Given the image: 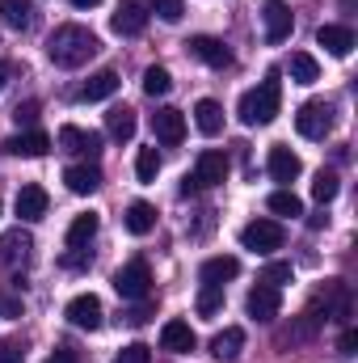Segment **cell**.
Returning a JSON list of instances; mask_svg holds the SVG:
<instances>
[{"instance_id":"obj_39","label":"cell","mask_w":358,"mask_h":363,"mask_svg":"<svg viewBox=\"0 0 358 363\" xmlns=\"http://www.w3.org/2000/svg\"><path fill=\"white\" fill-rule=\"evenodd\" d=\"M38 110H42L38 101H21V106H17V114H13V118H17V127H34V123H38Z\"/></svg>"},{"instance_id":"obj_10","label":"cell","mask_w":358,"mask_h":363,"mask_svg":"<svg viewBox=\"0 0 358 363\" xmlns=\"http://www.w3.org/2000/svg\"><path fill=\"white\" fill-rule=\"evenodd\" d=\"M245 308H249V317H253V321H274V317L282 313V291H278V287H270V283H258V287L249 291Z\"/></svg>"},{"instance_id":"obj_47","label":"cell","mask_w":358,"mask_h":363,"mask_svg":"<svg viewBox=\"0 0 358 363\" xmlns=\"http://www.w3.org/2000/svg\"><path fill=\"white\" fill-rule=\"evenodd\" d=\"M194 190H198V182H194V174H185L181 178V194H194Z\"/></svg>"},{"instance_id":"obj_29","label":"cell","mask_w":358,"mask_h":363,"mask_svg":"<svg viewBox=\"0 0 358 363\" xmlns=\"http://www.w3.org/2000/svg\"><path fill=\"white\" fill-rule=\"evenodd\" d=\"M291 81H295V85H316V81H321V64H316L308 51H295V55H291Z\"/></svg>"},{"instance_id":"obj_23","label":"cell","mask_w":358,"mask_h":363,"mask_svg":"<svg viewBox=\"0 0 358 363\" xmlns=\"http://www.w3.org/2000/svg\"><path fill=\"white\" fill-rule=\"evenodd\" d=\"M241 274V262L232 258V254H219V258H207L202 267H198V279L202 283H215V287H224L228 279H236Z\"/></svg>"},{"instance_id":"obj_25","label":"cell","mask_w":358,"mask_h":363,"mask_svg":"<svg viewBox=\"0 0 358 363\" xmlns=\"http://www.w3.org/2000/svg\"><path fill=\"white\" fill-rule=\"evenodd\" d=\"M0 26L4 30H30L34 26V0H0Z\"/></svg>"},{"instance_id":"obj_18","label":"cell","mask_w":358,"mask_h":363,"mask_svg":"<svg viewBox=\"0 0 358 363\" xmlns=\"http://www.w3.org/2000/svg\"><path fill=\"white\" fill-rule=\"evenodd\" d=\"M194 330H190V321H165L161 325V347L165 351H173V355H190L194 351Z\"/></svg>"},{"instance_id":"obj_31","label":"cell","mask_w":358,"mask_h":363,"mask_svg":"<svg viewBox=\"0 0 358 363\" xmlns=\"http://www.w3.org/2000/svg\"><path fill=\"white\" fill-rule=\"evenodd\" d=\"M337 190H342V182H337V174L333 169H321L316 178H312V199L325 207V203H333L337 199Z\"/></svg>"},{"instance_id":"obj_36","label":"cell","mask_w":358,"mask_h":363,"mask_svg":"<svg viewBox=\"0 0 358 363\" xmlns=\"http://www.w3.org/2000/svg\"><path fill=\"white\" fill-rule=\"evenodd\" d=\"M114 363H152V347H144V342H131V347H122Z\"/></svg>"},{"instance_id":"obj_41","label":"cell","mask_w":358,"mask_h":363,"mask_svg":"<svg viewBox=\"0 0 358 363\" xmlns=\"http://www.w3.org/2000/svg\"><path fill=\"white\" fill-rule=\"evenodd\" d=\"M85 262H89V254H85V250H72V254H64V267H68V271H81Z\"/></svg>"},{"instance_id":"obj_5","label":"cell","mask_w":358,"mask_h":363,"mask_svg":"<svg viewBox=\"0 0 358 363\" xmlns=\"http://www.w3.org/2000/svg\"><path fill=\"white\" fill-rule=\"evenodd\" d=\"M295 131L304 140H325L333 131V106L329 101H304L295 114Z\"/></svg>"},{"instance_id":"obj_43","label":"cell","mask_w":358,"mask_h":363,"mask_svg":"<svg viewBox=\"0 0 358 363\" xmlns=\"http://www.w3.org/2000/svg\"><path fill=\"white\" fill-rule=\"evenodd\" d=\"M0 317H21V300H17V296L0 300Z\"/></svg>"},{"instance_id":"obj_20","label":"cell","mask_w":358,"mask_h":363,"mask_svg":"<svg viewBox=\"0 0 358 363\" xmlns=\"http://www.w3.org/2000/svg\"><path fill=\"white\" fill-rule=\"evenodd\" d=\"M59 148H64V152L97 157V152H101V135H97V131H81V127H59Z\"/></svg>"},{"instance_id":"obj_2","label":"cell","mask_w":358,"mask_h":363,"mask_svg":"<svg viewBox=\"0 0 358 363\" xmlns=\"http://www.w3.org/2000/svg\"><path fill=\"white\" fill-rule=\"evenodd\" d=\"M278 106H282V85H278V72H270L258 89H249L241 97V123L245 127H266V123H274Z\"/></svg>"},{"instance_id":"obj_42","label":"cell","mask_w":358,"mask_h":363,"mask_svg":"<svg viewBox=\"0 0 358 363\" xmlns=\"http://www.w3.org/2000/svg\"><path fill=\"white\" fill-rule=\"evenodd\" d=\"M354 347H358V334H354V330H346V334H342V342H337V355H354Z\"/></svg>"},{"instance_id":"obj_37","label":"cell","mask_w":358,"mask_h":363,"mask_svg":"<svg viewBox=\"0 0 358 363\" xmlns=\"http://www.w3.org/2000/svg\"><path fill=\"white\" fill-rule=\"evenodd\" d=\"M156 17L169 21V26H178L181 17H185V4L181 0H156Z\"/></svg>"},{"instance_id":"obj_35","label":"cell","mask_w":358,"mask_h":363,"mask_svg":"<svg viewBox=\"0 0 358 363\" xmlns=\"http://www.w3.org/2000/svg\"><path fill=\"white\" fill-rule=\"evenodd\" d=\"M291 279H295L291 262H266V267H262V283H270V287H282V283H291Z\"/></svg>"},{"instance_id":"obj_40","label":"cell","mask_w":358,"mask_h":363,"mask_svg":"<svg viewBox=\"0 0 358 363\" xmlns=\"http://www.w3.org/2000/svg\"><path fill=\"white\" fill-rule=\"evenodd\" d=\"M148 317H152V304H148V300H139V304L127 313V325H144Z\"/></svg>"},{"instance_id":"obj_46","label":"cell","mask_w":358,"mask_h":363,"mask_svg":"<svg viewBox=\"0 0 358 363\" xmlns=\"http://www.w3.org/2000/svg\"><path fill=\"white\" fill-rule=\"evenodd\" d=\"M8 77H13V64H8V60H0V89L8 85Z\"/></svg>"},{"instance_id":"obj_1","label":"cell","mask_w":358,"mask_h":363,"mask_svg":"<svg viewBox=\"0 0 358 363\" xmlns=\"http://www.w3.org/2000/svg\"><path fill=\"white\" fill-rule=\"evenodd\" d=\"M97 51H101V38L93 34L89 26H76V21L59 26V30L47 38V55H51V64H59V68H85Z\"/></svg>"},{"instance_id":"obj_19","label":"cell","mask_w":358,"mask_h":363,"mask_svg":"<svg viewBox=\"0 0 358 363\" xmlns=\"http://www.w3.org/2000/svg\"><path fill=\"white\" fill-rule=\"evenodd\" d=\"M135 127H139V118H135L131 106H110V114H105V135H110V140L127 144V140L135 135Z\"/></svg>"},{"instance_id":"obj_4","label":"cell","mask_w":358,"mask_h":363,"mask_svg":"<svg viewBox=\"0 0 358 363\" xmlns=\"http://www.w3.org/2000/svg\"><path fill=\"white\" fill-rule=\"evenodd\" d=\"M114 291L122 296V300H148L152 296V271H148V262L144 258H135V262H127L122 271L114 274Z\"/></svg>"},{"instance_id":"obj_44","label":"cell","mask_w":358,"mask_h":363,"mask_svg":"<svg viewBox=\"0 0 358 363\" xmlns=\"http://www.w3.org/2000/svg\"><path fill=\"white\" fill-rule=\"evenodd\" d=\"M47 363H81V359H76V351H68V347H59V351H55V355H51Z\"/></svg>"},{"instance_id":"obj_16","label":"cell","mask_w":358,"mask_h":363,"mask_svg":"<svg viewBox=\"0 0 358 363\" xmlns=\"http://www.w3.org/2000/svg\"><path fill=\"white\" fill-rule=\"evenodd\" d=\"M224 178H228V157H224V152H215V148L198 152V165H194V182H198V186H219Z\"/></svg>"},{"instance_id":"obj_21","label":"cell","mask_w":358,"mask_h":363,"mask_svg":"<svg viewBox=\"0 0 358 363\" xmlns=\"http://www.w3.org/2000/svg\"><path fill=\"white\" fill-rule=\"evenodd\" d=\"M118 93V72L114 68H101V72H93L89 81L81 85V101H105V97H114Z\"/></svg>"},{"instance_id":"obj_34","label":"cell","mask_w":358,"mask_h":363,"mask_svg":"<svg viewBox=\"0 0 358 363\" xmlns=\"http://www.w3.org/2000/svg\"><path fill=\"white\" fill-rule=\"evenodd\" d=\"M156 174H161V152H156V148H139V157H135V178L156 182Z\"/></svg>"},{"instance_id":"obj_8","label":"cell","mask_w":358,"mask_h":363,"mask_svg":"<svg viewBox=\"0 0 358 363\" xmlns=\"http://www.w3.org/2000/svg\"><path fill=\"white\" fill-rule=\"evenodd\" d=\"M30 250H34L30 233H21V228H8V233L0 237V267H4V271H21V267L30 262Z\"/></svg>"},{"instance_id":"obj_13","label":"cell","mask_w":358,"mask_h":363,"mask_svg":"<svg viewBox=\"0 0 358 363\" xmlns=\"http://www.w3.org/2000/svg\"><path fill=\"white\" fill-rule=\"evenodd\" d=\"M152 131H156L161 144H181V140H185V114L173 110V106H161V110L152 114Z\"/></svg>"},{"instance_id":"obj_9","label":"cell","mask_w":358,"mask_h":363,"mask_svg":"<svg viewBox=\"0 0 358 363\" xmlns=\"http://www.w3.org/2000/svg\"><path fill=\"white\" fill-rule=\"evenodd\" d=\"M262 21H266V43H287L291 38V30H295V17H291V9L282 4V0H266L262 4Z\"/></svg>"},{"instance_id":"obj_26","label":"cell","mask_w":358,"mask_h":363,"mask_svg":"<svg viewBox=\"0 0 358 363\" xmlns=\"http://www.w3.org/2000/svg\"><path fill=\"white\" fill-rule=\"evenodd\" d=\"M194 127H198L202 135H219V131H224V106H219L215 97H202V101L194 106Z\"/></svg>"},{"instance_id":"obj_11","label":"cell","mask_w":358,"mask_h":363,"mask_svg":"<svg viewBox=\"0 0 358 363\" xmlns=\"http://www.w3.org/2000/svg\"><path fill=\"white\" fill-rule=\"evenodd\" d=\"M64 317H68L76 330H97V325H101V300H97L93 291L72 296V300H68V308H64Z\"/></svg>"},{"instance_id":"obj_24","label":"cell","mask_w":358,"mask_h":363,"mask_svg":"<svg viewBox=\"0 0 358 363\" xmlns=\"http://www.w3.org/2000/svg\"><path fill=\"white\" fill-rule=\"evenodd\" d=\"M122 224H127V233H131V237H148V233L156 228V207H152V203H144V199H135V203L127 207Z\"/></svg>"},{"instance_id":"obj_22","label":"cell","mask_w":358,"mask_h":363,"mask_svg":"<svg viewBox=\"0 0 358 363\" xmlns=\"http://www.w3.org/2000/svg\"><path fill=\"white\" fill-rule=\"evenodd\" d=\"M241 351H245V330H241V325H228V330H219V334L211 338V355L219 363H232Z\"/></svg>"},{"instance_id":"obj_3","label":"cell","mask_w":358,"mask_h":363,"mask_svg":"<svg viewBox=\"0 0 358 363\" xmlns=\"http://www.w3.org/2000/svg\"><path fill=\"white\" fill-rule=\"evenodd\" d=\"M241 245L245 250H253V254H274V250H282L287 245V228L278 224V220H253V224H245L241 228Z\"/></svg>"},{"instance_id":"obj_45","label":"cell","mask_w":358,"mask_h":363,"mask_svg":"<svg viewBox=\"0 0 358 363\" xmlns=\"http://www.w3.org/2000/svg\"><path fill=\"white\" fill-rule=\"evenodd\" d=\"M308 228H312V233H321V228H329V216H325V211H316V216H308Z\"/></svg>"},{"instance_id":"obj_30","label":"cell","mask_w":358,"mask_h":363,"mask_svg":"<svg viewBox=\"0 0 358 363\" xmlns=\"http://www.w3.org/2000/svg\"><path fill=\"white\" fill-rule=\"evenodd\" d=\"M270 211H274V216H291V220H295V216H304V199H299L291 186H282V190H274V194H270Z\"/></svg>"},{"instance_id":"obj_33","label":"cell","mask_w":358,"mask_h":363,"mask_svg":"<svg viewBox=\"0 0 358 363\" xmlns=\"http://www.w3.org/2000/svg\"><path fill=\"white\" fill-rule=\"evenodd\" d=\"M169 89H173V77H169V68L152 64V68L144 72V93H148V97H165Z\"/></svg>"},{"instance_id":"obj_28","label":"cell","mask_w":358,"mask_h":363,"mask_svg":"<svg viewBox=\"0 0 358 363\" xmlns=\"http://www.w3.org/2000/svg\"><path fill=\"white\" fill-rule=\"evenodd\" d=\"M97 228H101V220L93 216V211H85V216H76L72 224H68V250H85L93 237H97Z\"/></svg>"},{"instance_id":"obj_6","label":"cell","mask_w":358,"mask_h":363,"mask_svg":"<svg viewBox=\"0 0 358 363\" xmlns=\"http://www.w3.org/2000/svg\"><path fill=\"white\" fill-rule=\"evenodd\" d=\"M110 30L118 38H135L148 30V13H144V0H118L114 17H110Z\"/></svg>"},{"instance_id":"obj_17","label":"cell","mask_w":358,"mask_h":363,"mask_svg":"<svg viewBox=\"0 0 358 363\" xmlns=\"http://www.w3.org/2000/svg\"><path fill=\"white\" fill-rule=\"evenodd\" d=\"M316 43H321L329 55L346 60V55L354 51V30H350V26H321V30H316Z\"/></svg>"},{"instance_id":"obj_12","label":"cell","mask_w":358,"mask_h":363,"mask_svg":"<svg viewBox=\"0 0 358 363\" xmlns=\"http://www.w3.org/2000/svg\"><path fill=\"white\" fill-rule=\"evenodd\" d=\"M266 169H270V178L274 182H282V186H291V182L304 174V161L291 152V148H282V144H274L270 148V157H266Z\"/></svg>"},{"instance_id":"obj_7","label":"cell","mask_w":358,"mask_h":363,"mask_svg":"<svg viewBox=\"0 0 358 363\" xmlns=\"http://www.w3.org/2000/svg\"><path fill=\"white\" fill-rule=\"evenodd\" d=\"M185 47H190V55H194V60H202V64H207V68H215V72H224V68L232 64L228 43H219V38H211V34H194Z\"/></svg>"},{"instance_id":"obj_27","label":"cell","mask_w":358,"mask_h":363,"mask_svg":"<svg viewBox=\"0 0 358 363\" xmlns=\"http://www.w3.org/2000/svg\"><path fill=\"white\" fill-rule=\"evenodd\" d=\"M64 182H68L72 194H93L101 186V169L97 165H68L64 169Z\"/></svg>"},{"instance_id":"obj_14","label":"cell","mask_w":358,"mask_h":363,"mask_svg":"<svg viewBox=\"0 0 358 363\" xmlns=\"http://www.w3.org/2000/svg\"><path fill=\"white\" fill-rule=\"evenodd\" d=\"M8 157H47L51 152V135L47 131H17L13 140H4Z\"/></svg>"},{"instance_id":"obj_15","label":"cell","mask_w":358,"mask_h":363,"mask_svg":"<svg viewBox=\"0 0 358 363\" xmlns=\"http://www.w3.org/2000/svg\"><path fill=\"white\" fill-rule=\"evenodd\" d=\"M47 207H51V199H47V190H42V186H34V182H30V186H21V190H17V216H21L25 224H38V220L47 216Z\"/></svg>"},{"instance_id":"obj_38","label":"cell","mask_w":358,"mask_h":363,"mask_svg":"<svg viewBox=\"0 0 358 363\" xmlns=\"http://www.w3.org/2000/svg\"><path fill=\"white\" fill-rule=\"evenodd\" d=\"M25 359V347L17 338H0V363H21Z\"/></svg>"},{"instance_id":"obj_32","label":"cell","mask_w":358,"mask_h":363,"mask_svg":"<svg viewBox=\"0 0 358 363\" xmlns=\"http://www.w3.org/2000/svg\"><path fill=\"white\" fill-rule=\"evenodd\" d=\"M215 313H224V287L202 283L198 287V317H215Z\"/></svg>"},{"instance_id":"obj_48","label":"cell","mask_w":358,"mask_h":363,"mask_svg":"<svg viewBox=\"0 0 358 363\" xmlns=\"http://www.w3.org/2000/svg\"><path fill=\"white\" fill-rule=\"evenodd\" d=\"M72 4H76V9H97L101 0H72Z\"/></svg>"}]
</instances>
